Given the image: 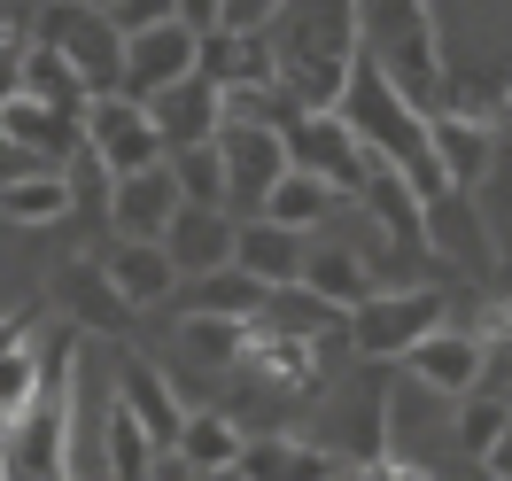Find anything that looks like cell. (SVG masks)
<instances>
[{
	"label": "cell",
	"mask_w": 512,
	"mask_h": 481,
	"mask_svg": "<svg viewBox=\"0 0 512 481\" xmlns=\"http://www.w3.org/2000/svg\"><path fill=\"white\" fill-rule=\"evenodd\" d=\"M474 481H505V474H497V466H481V474H474Z\"/></svg>",
	"instance_id": "7bdbcfd3"
},
{
	"label": "cell",
	"mask_w": 512,
	"mask_h": 481,
	"mask_svg": "<svg viewBox=\"0 0 512 481\" xmlns=\"http://www.w3.org/2000/svg\"><path fill=\"white\" fill-rule=\"evenodd\" d=\"M241 427H233V412H187V427H179V466H187L194 481H225L233 466H241Z\"/></svg>",
	"instance_id": "4316f807"
},
{
	"label": "cell",
	"mask_w": 512,
	"mask_h": 481,
	"mask_svg": "<svg viewBox=\"0 0 512 481\" xmlns=\"http://www.w3.org/2000/svg\"><path fill=\"white\" fill-rule=\"evenodd\" d=\"M8 427H16V419H8V412H0V435H8Z\"/></svg>",
	"instance_id": "ee69618b"
},
{
	"label": "cell",
	"mask_w": 512,
	"mask_h": 481,
	"mask_svg": "<svg viewBox=\"0 0 512 481\" xmlns=\"http://www.w3.org/2000/svg\"><path fill=\"white\" fill-rule=\"evenodd\" d=\"M202 78H218L225 94H280L272 32H202Z\"/></svg>",
	"instance_id": "5bb4252c"
},
{
	"label": "cell",
	"mask_w": 512,
	"mask_h": 481,
	"mask_svg": "<svg viewBox=\"0 0 512 481\" xmlns=\"http://www.w3.org/2000/svg\"><path fill=\"white\" fill-rule=\"evenodd\" d=\"M148 117H156L163 148H210L218 125H225V86H218V78H202V70H187L179 86L148 94Z\"/></svg>",
	"instance_id": "4fadbf2b"
},
{
	"label": "cell",
	"mask_w": 512,
	"mask_h": 481,
	"mask_svg": "<svg viewBox=\"0 0 512 481\" xmlns=\"http://www.w3.org/2000/svg\"><path fill=\"white\" fill-rule=\"evenodd\" d=\"M32 396H39V350H32V342H16V350H0V412L24 419V412H32Z\"/></svg>",
	"instance_id": "e575fe53"
},
{
	"label": "cell",
	"mask_w": 512,
	"mask_h": 481,
	"mask_svg": "<svg viewBox=\"0 0 512 481\" xmlns=\"http://www.w3.org/2000/svg\"><path fill=\"white\" fill-rule=\"evenodd\" d=\"M179 179H171V163L156 171H132V179H109V225H117V241H163V225L179 218Z\"/></svg>",
	"instance_id": "9a60e30c"
},
{
	"label": "cell",
	"mask_w": 512,
	"mask_h": 481,
	"mask_svg": "<svg viewBox=\"0 0 512 481\" xmlns=\"http://www.w3.org/2000/svg\"><path fill=\"white\" fill-rule=\"evenodd\" d=\"M280 8H288V0H225V32H264V24H272V16H280Z\"/></svg>",
	"instance_id": "74e56055"
},
{
	"label": "cell",
	"mask_w": 512,
	"mask_h": 481,
	"mask_svg": "<svg viewBox=\"0 0 512 481\" xmlns=\"http://www.w3.org/2000/svg\"><path fill=\"white\" fill-rule=\"evenodd\" d=\"M357 47L388 70V86L412 101L419 117H435L450 101L443 39H435V8L427 0H357Z\"/></svg>",
	"instance_id": "3957f363"
},
{
	"label": "cell",
	"mask_w": 512,
	"mask_h": 481,
	"mask_svg": "<svg viewBox=\"0 0 512 481\" xmlns=\"http://www.w3.org/2000/svg\"><path fill=\"white\" fill-rule=\"evenodd\" d=\"M241 481H334V450L303 443V435H256L241 443Z\"/></svg>",
	"instance_id": "cb8c5ba5"
},
{
	"label": "cell",
	"mask_w": 512,
	"mask_h": 481,
	"mask_svg": "<svg viewBox=\"0 0 512 481\" xmlns=\"http://www.w3.org/2000/svg\"><path fill=\"white\" fill-rule=\"evenodd\" d=\"M156 458L163 450L148 443V427L132 419V404L109 396V412H101V466H109V481H156Z\"/></svg>",
	"instance_id": "f1b7e54d"
},
{
	"label": "cell",
	"mask_w": 512,
	"mask_h": 481,
	"mask_svg": "<svg viewBox=\"0 0 512 481\" xmlns=\"http://www.w3.org/2000/svg\"><path fill=\"white\" fill-rule=\"evenodd\" d=\"M357 202L373 210V225H388V241H404V249H427V202L412 194V179H404L396 163L373 156V179L357 187Z\"/></svg>",
	"instance_id": "d4e9b609"
},
{
	"label": "cell",
	"mask_w": 512,
	"mask_h": 481,
	"mask_svg": "<svg viewBox=\"0 0 512 481\" xmlns=\"http://www.w3.org/2000/svg\"><path fill=\"white\" fill-rule=\"evenodd\" d=\"M101 264H109V280H117V295H125L132 311H156V303L179 295V264H171L163 241H117Z\"/></svg>",
	"instance_id": "7402d4cb"
},
{
	"label": "cell",
	"mask_w": 512,
	"mask_h": 481,
	"mask_svg": "<svg viewBox=\"0 0 512 481\" xmlns=\"http://www.w3.org/2000/svg\"><path fill=\"white\" fill-rule=\"evenodd\" d=\"M443 319H450L443 288H381V295H365L350 311V342H357L365 365H388V357L412 350L419 334H435Z\"/></svg>",
	"instance_id": "8992f818"
},
{
	"label": "cell",
	"mask_w": 512,
	"mask_h": 481,
	"mask_svg": "<svg viewBox=\"0 0 512 481\" xmlns=\"http://www.w3.org/2000/svg\"><path fill=\"white\" fill-rule=\"evenodd\" d=\"M39 47H63L70 70L86 78V94H125V32L109 24L101 0H39V24H32Z\"/></svg>",
	"instance_id": "277c9868"
},
{
	"label": "cell",
	"mask_w": 512,
	"mask_h": 481,
	"mask_svg": "<svg viewBox=\"0 0 512 481\" xmlns=\"http://www.w3.org/2000/svg\"><path fill=\"white\" fill-rule=\"evenodd\" d=\"M86 148H94V163L109 171V179H132V171H156V163H171L156 117H148V101H132V94L86 101Z\"/></svg>",
	"instance_id": "ba28073f"
},
{
	"label": "cell",
	"mask_w": 512,
	"mask_h": 481,
	"mask_svg": "<svg viewBox=\"0 0 512 481\" xmlns=\"http://www.w3.org/2000/svg\"><path fill=\"white\" fill-rule=\"evenodd\" d=\"M171 16H179V0H109V24H117V32H148V24H171Z\"/></svg>",
	"instance_id": "d590c367"
},
{
	"label": "cell",
	"mask_w": 512,
	"mask_h": 481,
	"mask_svg": "<svg viewBox=\"0 0 512 481\" xmlns=\"http://www.w3.org/2000/svg\"><path fill=\"white\" fill-rule=\"evenodd\" d=\"M505 427H512V404H505V396H481V388H474V396H466V412H458V443H466V458L481 466V458L497 450V435H505Z\"/></svg>",
	"instance_id": "836d02e7"
},
{
	"label": "cell",
	"mask_w": 512,
	"mask_h": 481,
	"mask_svg": "<svg viewBox=\"0 0 512 481\" xmlns=\"http://www.w3.org/2000/svg\"><path fill=\"white\" fill-rule=\"evenodd\" d=\"M70 202H78L70 171H32V179L0 187V218L8 225H55V218H70Z\"/></svg>",
	"instance_id": "4dcf8cb0"
},
{
	"label": "cell",
	"mask_w": 512,
	"mask_h": 481,
	"mask_svg": "<svg viewBox=\"0 0 512 481\" xmlns=\"http://www.w3.org/2000/svg\"><path fill=\"white\" fill-rule=\"evenodd\" d=\"M218 156H225V210H233V218H256L264 194L295 171L288 132L264 125V117H225L218 125Z\"/></svg>",
	"instance_id": "5b68a950"
},
{
	"label": "cell",
	"mask_w": 512,
	"mask_h": 481,
	"mask_svg": "<svg viewBox=\"0 0 512 481\" xmlns=\"http://www.w3.org/2000/svg\"><path fill=\"white\" fill-rule=\"evenodd\" d=\"M272 55H280V94L295 109H334L357 70V0H288L272 24Z\"/></svg>",
	"instance_id": "6da1fadb"
},
{
	"label": "cell",
	"mask_w": 512,
	"mask_h": 481,
	"mask_svg": "<svg viewBox=\"0 0 512 481\" xmlns=\"http://www.w3.org/2000/svg\"><path fill=\"white\" fill-rule=\"evenodd\" d=\"M404 373L419 388H435V396H474L481 373H489V342H481L474 326H435V334H419L412 350H404Z\"/></svg>",
	"instance_id": "9c48e42d"
},
{
	"label": "cell",
	"mask_w": 512,
	"mask_h": 481,
	"mask_svg": "<svg viewBox=\"0 0 512 481\" xmlns=\"http://www.w3.org/2000/svg\"><path fill=\"white\" fill-rule=\"evenodd\" d=\"M342 117H350V132L373 148L381 163H396L404 179H412L419 202H443L450 179H443V163H435V148H427V117H419L412 101L388 86V70L357 47V70H350V86H342V101H334Z\"/></svg>",
	"instance_id": "7a4b0ae2"
},
{
	"label": "cell",
	"mask_w": 512,
	"mask_h": 481,
	"mask_svg": "<svg viewBox=\"0 0 512 481\" xmlns=\"http://www.w3.org/2000/svg\"><path fill=\"white\" fill-rule=\"evenodd\" d=\"M225 0H179V24H194V32H218Z\"/></svg>",
	"instance_id": "60d3db41"
},
{
	"label": "cell",
	"mask_w": 512,
	"mask_h": 481,
	"mask_svg": "<svg viewBox=\"0 0 512 481\" xmlns=\"http://www.w3.org/2000/svg\"><path fill=\"white\" fill-rule=\"evenodd\" d=\"M0 481H8V450H0Z\"/></svg>",
	"instance_id": "f6af8a7d"
},
{
	"label": "cell",
	"mask_w": 512,
	"mask_h": 481,
	"mask_svg": "<svg viewBox=\"0 0 512 481\" xmlns=\"http://www.w3.org/2000/svg\"><path fill=\"white\" fill-rule=\"evenodd\" d=\"M0 132L24 140V148H32L39 163H55V171H63V156H86V125L63 117V109H47V101H32V94L0 101Z\"/></svg>",
	"instance_id": "44dd1931"
},
{
	"label": "cell",
	"mask_w": 512,
	"mask_h": 481,
	"mask_svg": "<svg viewBox=\"0 0 512 481\" xmlns=\"http://www.w3.org/2000/svg\"><path fill=\"white\" fill-rule=\"evenodd\" d=\"M303 257H311V233L272 225V218H241L233 264H241V272H256L264 288H295V280H303Z\"/></svg>",
	"instance_id": "ffe728a7"
},
{
	"label": "cell",
	"mask_w": 512,
	"mask_h": 481,
	"mask_svg": "<svg viewBox=\"0 0 512 481\" xmlns=\"http://www.w3.org/2000/svg\"><path fill=\"white\" fill-rule=\"evenodd\" d=\"M187 319H264V303H272V288L256 280V272H241V264H218V272H194V280H179V295H171Z\"/></svg>",
	"instance_id": "ac0fdd59"
},
{
	"label": "cell",
	"mask_w": 512,
	"mask_h": 481,
	"mask_svg": "<svg viewBox=\"0 0 512 481\" xmlns=\"http://www.w3.org/2000/svg\"><path fill=\"white\" fill-rule=\"evenodd\" d=\"M32 326H39V311H32V303H24V311H0V350L32 342Z\"/></svg>",
	"instance_id": "ab89813d"
},
{
	"label": "cell",
	"mask_w": 512,
	"mask_h": 481,
	"mask_svg": "<svg viewBox=\"0 0 512 481\" xmlns=\"http://www.w3.org/2000/svg\"><path fill=\"white\" fill-rule=\"evenodd\" d=\"M16 94H32V101H47V109H63V117H78V125H86V78H78V70H70V55L63 47H24V63H16Z\"/></svg>",
	"instance_id": "83f0119b"
},
{
	"label": "cell",
	"mask_w": 512,
	"mask_h": 481,
	"mask_svg": "<svg viewBox=\"0 0 512 481\" xmlns=\"http://www.w3.org/2000/svg\"><path fill=\"white\" fill-rule=\"evenodd\" d=\"M295 288H311L319 303H334V311H357L365 295H381V280H373V264L357 257V249H342V241H319L311 257H303V280Z\"/></svg>",
	"instance_id": "484cf974"
},
{
	"label": "cell",
	"mask_w": 512,
	"mask_h": 481,
	"mask_svg": "<svg viewBox=\"0 0 512 481\" xmlns=\"http://www.w3.org/2000/svg\"><path fill=\"white\" fill-rule=\"evenodd\" d=\"M32 171H55V163H39L24 140H8V132H0V187H16V179H32Z\"/></svg>",
	"instance_id": "f35d334b"
},
{
	"label": "cell",
	"mask_w": 512,
	"mask_h": 481,
	"mask_svg": "<svg viewBox=\"0 0 512 481\" xmlns=\"http://www.w3.org/2000/svg\"><path fill=\"white\" fill-rule=\"evenodd\" d=\"M280 132H288L295 171H319L342 202H357V187L373 179V148L350 132V117H342V109H295Z\"/></svg>",
	"instance_id": "52a82bcc"
},
{
	"label": "cell",
	"mask_w": 512,
	"mask_h": 481,
	"mask_svg": "<svg viewBox=\"0 0 512 481\" xmlns=\"http://www.w3.org/2000/svg\"><path fill=\"white\" fill-rule=\"evenodd\" d=\"M427 148H435V163H443L450 187L474 194L481 179H489V163H497V117H474V109H435L427 117Z\"/></svg>",
	"instance_id": "7c38bea8"
},
{
	"label": "cell",
	"mask_w": 512,
	"mask_h": 481,
	"mask_svg": "<svg viewBox=\"0 0 512 481\" xmlns=\"http://www.w3.org/2000/svg\"><path fill=\"white\" fill-rule=\"evenodd\" d=\"M117 396L132 404V419L148 427V443H156V450H179V427H187V404H179V388L163 381L156 365H140V357H125V365H117Z\"/></svg>",
	"instance_id": "603a6c76"
},
{
	"label": "cell",
	"mask_w": 512,
	"mask_h": 481,
	"mask_svg": "<svg viewBox=\"0 0 512 481\" xmlns=\"http://www.w3.org/2000/svg\"><path fill=\"white\" fill-rule=\"evenodd\" d=\"M171 179H179L187 202L225 210V156H218V140H210V148H171Z\"/></svg>",
	"instance_id": "d6a6232c"
},
{
	"label": "cell",
	"mask_w": 512,
	"mask_h": 481,
	"mask_svg": "<svg viewBox=\"0 0 512 481\" xmlns=\"http://www.w3.org/2000/svg\"><path fill=\"white\" fill-rule=\"evenodd\" d=\"M334 202H342V194L326 187L319 171H288L280 187L264 194V210H256V218H272V225H295V233H319V225L334 218Z\"/></svg>",
	"instance_id": "f546056e"
},
{
	"label": "cell",
	"mask_w": 512,
	"mask_h": 481,
	"mask_svg": "<svg viewBox=\"0 0 512 481\" xmlns=\"http://www.w3.org/2000/svg\"><path fill=\"white\" fill-rule=\"evenodd\" d=\"M334 481H342V474H334Z\"/></svg>",
	"instance_id": "bcb514c9"
},
{
	"label": "cell",
	"mask_w": 512,
	"mask_h": 481,
	"mask_svg": "<svg viewBox=\"0 0 512 481\" xmlns=\"http://www.w3.org/2000/svg\"><path fill=\"white\" fill-rule=\"evenodd\" d=\"M233 241H241V218L233 210H202V202H179V218L163 225V249L179 264V280L233 264Z\"/></svg>",
	"instance_id": "e0dca14e"
},
{
	"label": "cell",
	"mask_w": 512,
	"mask_h": 481,
	"mask_svg": "<svg viewBox=\"0 0 512 481\" xmlns=\"http://www.w3.org/2000/svg\"><path fill=\"white\" fill-rule=\"evenodd\" d=\"M55 303H63V319L78 334H132V319H140L125 295H117V280H109L101 257H70L55 272Z\"/></svg>",
	"instance_id": "8fae6325"
},
{
	"label": "cell",
	"mask_w": 512,
	"mask_h": 481,
	"mask_svg": "<svg viewBox=\"0 0 512 481\" xmlns=\"http://www.w3.org/2000/svg\"><path fill=\"white\" fill-rule=\"evenodd\" d=\"M427 249H443V257H458L466 272H497V233H489V218H481V202L466 187H450L443 202H427Z\"/></svg>",
	"instance_id": "2e32d148"
},
{
	"label": "cell",
	"mask_w": 512,
	"mask_h": 481,
	"mask_svg": "<svg viewBox=\"0 0 512 481\" xmlns=\"http://www.w3.org/2000/svg\"><path fill=\"white\" fill-rule=\"evenodd\" d=\"M187 70H202V32L194 24H148V32H132L125 39V94L132 101H148L163 94V86H179Z\"/></svg>",
	"instance_id": "30bf717a"
},
{
	"label": "cell",
	"mask_w": 512,
	"mask_h": 481,
	"mask_svg": "<svg viewBox=\"0 0 512 481\" xmlns=\"http://www.w3.org/2000/svg\"><path fill=\"white\" fill-rule=\"evenodd\" d=\"M241 365H249L264 388H311V381H326L311 334H288V326H272V319H249V357H241Z\"/></svg>",
	"instance_id": "d6986e66"
},
{
	"label": "cell",
	"mask_w": 512,
	"mask_h": 481,
	"mask_svg": "<svg viewBox=\"0 0 512 481\" xmlns=\"http://www.w3.org/2000/svg\"><path fill=\"white\" fill-rule=\"evenodd\" d=\"M350 481H435V474H427L419 458H404V450H381V458H365Z\"/></svg>",
	"instance_id": "8d00e7d4"
},
{
	"label": "cell",
	"mask_w": 512,
	"mask_h": 481,
	"mask_svg": "<svg viewBox=\"0 0 512 481\" xmlns=\"http://www.w3.org/2000/svg\"><path fill=\"white\" fill-rule=\"evenodd\" d=\"M179 342H187L194 365H241L249 357V319H179Z\"/></svg>",
	"instance_id": "1f68e13d"
},
{
	"label": "cell",
	"mask_w": 512,
	"mask_h": 481,
	"mask_svg": "<svg viewBox=\"0 0 512 481\" xmlns=\"http://www.w3.org/2000/svg\"><path fill=\"white\" fill-rule=\"evenodd\" d=\"M481 466H497V474L512 481V427H505V435H497V450H489V458H481Z\"/></svg>",
	"instance_id": "b9f144b4"
}]
</instances>
